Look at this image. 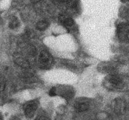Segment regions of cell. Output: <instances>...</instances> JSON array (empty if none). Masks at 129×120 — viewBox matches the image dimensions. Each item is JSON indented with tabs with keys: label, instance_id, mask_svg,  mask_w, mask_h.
<instances>
[{
	"label": "cell",
	"instance_id": "cell-10",
	"mask_svg": "<svg viewBox=\"0 0 129 120\" xmlns=\"http://www.w3.org/2000/svg\"><path fill=\"white\" fill-rule=\"evenodd\" d=\"M36 120H50V119L48 118L47 117H45V116H41V117H37Z\"/></svg>",
	"mask_w": 129,
	"mask_h": 120
},
{
	"label": "cell",
	"instance_id": "cell-4",
	"mask_svg": "<svg viewBox=\"0 0 129 120\" xmlns=\"http://www.w3.org/2000/svg\"><path fill=\"white\" fill-rule=\"evenodd\" d=\"M37 104L35 102H30L28 103L24 108V112H25V115L26 116V117L28 118L32 117L35 114V112L37 110Z\"/></svg>",
	"mask_w": 129,
	"mask_h": 120
},
{
	"label": "cell",
	"instance_id": "cell-2",
	"mask_svg": "<svg viewBox=\"0 0 129 120\" xmlns=\"http://www.w3.org/2000/svg\"><path fill=\"white\" fill-rule=\"evenodd\" d=\"M118 37L121 41H126L128 37V26L126 23H121L118 27Z\"/></svg>",
	"mask_w": 129,
	"mask_h": 120
},
{
	"label": "cell",
	"instance_id": "cell-7",
	"mask_svg": "<svg viewBox=\"0 0 129 120\" xmlns=\"http://www.w3.org/2000/svg\"><path fill=\"white\" fill-rule=\"evenodd\" d=\"M62 22L64 23V25L68 26V27L73 25L74 23L72 19L69 17H67V16H64V17H62Z\"/></svg>",
	"mask_w": 129,
	"mask_h": 120
},
{
	"label": "cell",
	"instance_id": "cell-11",
	"mask_svg": "<svg viewBox=\"0 0 129 120\" xmlns=\"http://www.w3.org/2000/svg\"><path fill=\"white\" fill-rule=\"evenodd\" d=\"M50 94L51 95V96H54V95H55V89H53V90H51L50 92Z\"/></svg>",
	"mask_w": 129,
	"mask_h": 120
},
{
	"label": "cell",
	"instance_id": "cell-3",
	"mask_svg": "<svg viewBox=\"0 0 129 120\" xmlns=\"http://www.w3.org/2000/svg\"><path fill=\"white\" fill-rule=\"evenodd\" d=\"M108 83L111 88H118L122 85V79L118 75H112L108 78Z\"/></svg>",
	"mask_w": 129,
	"mask_h": 120
},
{
	"label": "cell",
	"instance_id": "cell-1",
	"mask_svg": "<svg viewBox=\"0 0 129 120\" xmlns=\"http://www.w3.org/2000/svg\"><path fill=\"white\" fill-rule=\"evenodd\" d=\"M52 63V57L48 52L42 51L39 57V63L40 67L43 69H48Z\"/></svg>",
	"mask_w": 129,
	"mask_h": 120
},
{
	"label": "cell",
	"instance_id": "cell-9",
	"mask_svg": "<svg viewBox=\"0 0 129 120\" xmlns=\"http://www.w3.org/2000/svg\"><path fill=\"white\" fill-rule=\"evenodd\" d=\"M47 27H48V23H47L46 22H44V21L39 22V23H38V24H37V27L39 29H46Z\"/></svg>",
	"mask_w": 129,
	"mask_h": 120
},
{
	"label": "cell",
	"instance_id": "cell-6",
	"mask_svg": "<svg viewBox=\"0 0 129 120\" xmlns=\"http://www.w3.org/2000/svg\"><path fill=\"white\" fill-rule=\"evenodd\" d=\"M15 62L17 63L18 65L21 66V67L23 68H27L29 67V63L26 59L23 58V57L21 56H18L15 59Z\"/></svg>",
	"mask_w": 129,
	"mask_h": 120
},
{
	"label": "cell",
	"instance_id": "cell-5",
	"mask_svg": "<svg viewBox=\"0 0 129 120\" xmlns=\"http://www.w3.org/2000/svg\"><path fill=\"white\" fill-rule=\"evenodd\" d=\"M75 107L76 110L79 112L85 111L89 108V103L85 100H80L76 102L75 104Z\"/></svg>",
	"mask_w": 129,
	"mask_h": 120
},
{
	"label": "cell",
	"instance_id": "cell-8",
	"mask_svg": "<svg viewBox=\"0 0 129 120\" xmlns=\"http://www.w3.org/2000/svg\"><path fill=\"white\" fill-rule=\"evenodd\" d=\"M5 88V79L2 76H0V92L4 90Z\"/></svg>",
	"mask_w": 129,
	"mask_h": 120
}]
</instances>
